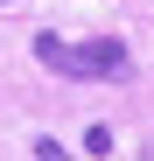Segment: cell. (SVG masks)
Returning a JSON list of instances; mask_svg holds the SVG:
<instances>
[{
    "instance_id": "cell-1",
    "label": "cell",
    "mask_w": 154,
    "mask_h": 161,
    "mask_svg": "<svg viewBox=\"0 0 154 161\" xmlns=\"http://www.w3.org/2000/svg\"><path fill=\"white\" fill-rule=\"evenodd\" d=\"M35 63L56 70V77H126L133 56H126V42L98 35V42H70V35H35Z\"/></svg>"
},
{
    "instance_id": "cell-3",
    "label": "cell",
    "mask_w": 154,
    "mask_h": 161,
    "mask_svg": "<svg viewBox=\"0 0 154 161\" xmlns=\"http://www.w3.org/2000/svg\"><path fill=\"white\" fill-rule=\"evenodd\" d=\"M0 7H14V0H0Z\"/></svg>"
},
{
    "instance_id": "cell-2",
    "label": "cell",
    "mask_w": 154,
    "mask_h": 161,
    "mask_svg": "<svg viewBox=\"0 0 154 161\" xmlns=\"http://www.w3.org/2000/svg\"><path fill=\"white\" fill-rule=\"evenodd\" d=\"M84 154H112V126H91L84 133Z\"/></svg>"
}]
</instances>
